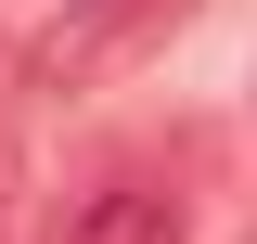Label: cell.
<instances>
[{
	"label": "cell",
	"instance_id": "6da1fadb",
	"mask_svg": "<svg viewBox=\"0 0 257 244\" xmlns=\"http://www.w3.org/2000/svg\"><path fill=\"white\" fill-rule=\"evenodd\" d=\"M193 13H206V0H64L52 26L26 39V90H103V77H128L142 52H167Z\"/></svg>",
	"mask_w": 257,
	"mask_h": 244
},
{
	"label": "cell",
	"instance_id": "3957f363",
	"mask_svg": "<svg viewBox=\"0 0 257 244\" xmlns=\"http://www.w3.org/2000/svg\"><path fill=\"white\" fill-rule=\"evenodd\" d=\"M13 180H26V154H13V116H0V206H13Z\"/></svg>",
	"mask_w": 257,
	"mask_h": 244
},
{
	"label": "cell",
	"instance_id": "7a4b0ae2",
	"mask_svg": "<svg viewBox=\"0 0 257 244\" xmlns=\"http://www.w3.org/2000/svg\"><path fill=\"white\" fill-rule=\"evenodd\" d=\"M52 244H193V218H180V193H167V180L116 167V180H90L77 206H64Z\"/></svg>",
	"mask_w": 257,
	"mask_h": 244
}]
</instances>
